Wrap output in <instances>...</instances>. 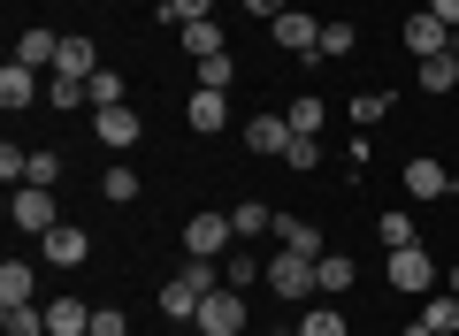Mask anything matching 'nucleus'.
<instances>
[{
  "label": "nucleus",
  "mask_w": 459,
  "mask_h": 336,
  "mask_svg": "<svg viewBox=\"0 0 459 336\" xmlns=\"http://www.w3.org/2000/svg\"><path fill=\"white\" fill-rule=\"evenodd\" d=\"M92 130H100V145H138V130H146V123H138V108H100Z\"/></svg>",
  "instance_id": "12"
},
{
  "label": "nucleus",
  "mask_w": 459,
  "mask_h": 336,
  "mask_svg": "<svg viewBox=\"0 0 459 336\" xmlns=\"http://www.w3.org/2000/svg\"><path fill=\"white\" fill-rule=\"evenodd\" d=\"M268 283H276V298H307V290H322V260L276 253V260H268Z\"/></svg>",
  "instance_id": "2"
},
{
  "label": "nucleus",
  "mask_w": 459,
  "mask_h": 336,
  "mask_svg": "<svg viewBox=\"0 0 459 336\" xmlns=\"http://www.w3.org/2000/svg\"><path fill=\"white\" fill-rule=\"evenodd\" d=\"M184 123H192L199 138H214V130L230 123V92H207V84H199V92H192V108H184Z\"/></svg>",
  "instance_id": "10"
},
{
  "label": "nucleus",
  "mask_w": 459,
  "mask_h": 336,
  "mask_svg": "<svg viewBox=\"0 0 459 336\" xmlns=\"http://www.w3.org/2000/svg\"><path fill=\"white\" fill-rule=\"evenodd\" d=\"M84 99H92V108H123V77H115V69H100V77L84 84Z\"/></svg>",
  "instance_id": "30"
},
{
  "label": "nucleus",
  "mask_w": 459,
  "mask_h": 336,
  "mask_svg": "<svg viewBox=\"0 0 459 336\" xmlns=\"http://www.w3.org/2000/svg\"><path fill=\"white\" fill-rule=\"evenodd\" d=\"M169 336H184V329H169Z\"/></svg>",
  "instance_id": "45"
},
{
  "label": "nucleus",
  "mask_w": 459,
  "mask_h": 336,
  "mask_svg": "<svg viewBox=\"0 0 459 336\" xmlns=\"http://www.w3.org/2000/svg\"><path fill=\"white\" fill-rule=\"evenodd\" d=\"M8 222L47 237V229H54V192H47V184H16V199H8Z\"/></svg>",
  "instance_id": "4"
},
{
  "label": "nucleus",
  "mask_w": 459,
  "mask_h": 336,
  "mask_svg": "<svg viewBox=\"0 0 459 336\" xmlns=\"http://www.w3.org/2000/svg\"><path fill=\"white\" fill-rule=\"evenodd\" d=\"M230 229H238V237H253V245H261V229H276V214H268L261 199H246V207L230 214Z\"/></svg>",
  "instance_id": "21"
},
{
  "label": "nucleus",
  "mask_w": 459,
  "mask_h": 336,
  "mask_svg": "<svg viewBox=\"0 0 459 336\" xmlns=\"http://www.w3.org/2000/svg\"><path fill=\"white\" fill-rule=\"evenodd\" d=\"M406 336H437V329H429V321H406Z\"/></svg>",
  "instance_id": "42"
},
{
  "label": "nucleus",
  "mask_w": 459,
  "mask_h": 336,
  "mask_svg": "<svg viewBox=\"0 0 459 336\" xmlns=\"http://www.w3.org/2000/svg\"><path fill=\"white\" fill-rule=\"evenodd\" d=\"M246 145H253V160H268V153L283 160V145H291V115H253V123H246Z\"/></svg>",
  "instance_id": "8"
},
{
  "label": "nucleus",
  "mask_w": 459,
  "mask_h": 336,
  "mask_svg": "<svg viewBox=\"0 0 459 336\" xmlns=\"http://www.w3.org/2000/svg\"><path fill=\"white\" fill-rule=\"evenodd\" d=\"M100 192H108L115 207H131V199H138V168H108V177H100Z\"/></svg>",
  "instance_id": "28"
},
{
  "label": "nucleus",
  "mask_w": 459,
  "mask_h": 336,
  "mask_svg": "<svg viewBox=\"0 0 459 336\" xmlns=\"http://www.w3.org/2000/svg\"><path fill=\"white\" fill-rule=\"evenodd\" d=\"M92 336H123V314H115V306H100V314H92Z\"/></svg>",
  "instance_id": "39"
},
{
  "label": "nucleus",
  "mask_w": 459,
  "mask_h": 336,
  "mask_svg": "<svg viewBox=\"0 0 459 336\" xmlns=\"http://www.w3.org/2000/svg\"><path fill=\"white\" fill-rule=\"evenodd\" d=\"M31 99H39V69L8 62V69H0V108H31Z\"/></svg>",
  "instance_id": "15"
},
{
  "label": "nucleus",
  "mask_w": 459,
  "mask_h": 336,
  "mask_svg": "<svg viewBox=\"0 0 459 336\" xmlns=\"http://www.w3.org/2000/svg\"><path fill=\"white\" fill-rule=\"evenodd\" d=\"M246 329V298H238V290H207V298H199V336H238Z\"/></svg>",
  "instance_id": "3"
},
{
  "label": "nucleus",
  "mask_w": 459,
  "mask_h": 336,
  "mask_svg": "<svg viewBox=\"0 0 459 336\" xmlns=\"http://www.w3.org/2000/svg\"><path fill=\"white\" fill-rule=\"evenodd\" d=\"M291 138H314V130H322V99H291Z\"/></svg>",
  "instance_id": "32"
},
{
  "label": "nucleus",
  "mask_w": 459,
  "mask_h": 336,
  "mask_svg": "<svg viewBox=\"0 0 459 336\" xmlns=\"http://www.w3.org/2000/svg\"><path fill=\"white\" fill-rule=\"evenodd\" d=\"M8 336H47V306H0Z\"/></svg>",
  "instance_id": "22"
},
{
  "label": "nucleus",
  "mask_w": 459,
  "mask_h": 336,
  "mask_svg": "<svg viewBox=\"0 0 459 336\" xmlns=\"http://www.w3.org/2000/svg\"><path fill=\"white\" fill-rule=\"evenodd\" d=\"M16 62L23 69H54V62H62V39H54V31H23L16 39Z\"/></svg>",
  "instance_id": "18"
},
{
  "label": "nucleus",
  "mask_w": 459,
  "mask_h": 336,
  "mask_svg": "<svg viewBox=\"0 0 459 336\" xmlns=\"http://www.w3.org/2000/svg\"><path fill=\"white\" fill-rule=\"evenodd\" d=\"M299 336H344V314H329V306H314V314L299 321Z\"/></svg>",
  "instance_id": "35"
},
{
  "label": "nucleus",
  "mask_w": 459,
  "mask_h": 336,
  "mask_svg": "<svg viewBox=\"0 0 459 336\" xmlns=\"http://www.w3.org/2000/svg\"><path fill=\"white\" fill-rule=\"evenodd\" d=\"M421 92H459V47H452V54H429V62H421Z\"/></svg>",
  "instance_id": "20"
},
{
  "label": "nucleus",
  "mask_w": 459,
  "mask_h": 336,
  "mask_svg": "<svg viewBox=\"0 0 459 336\" xmlns=\"http://www.w3.org/2000/svg\"><path fill=\"white\" fill-rule=\"evenodd\" d=\"M230 237H238V229H230V214H192V222H184V245H192V260H222V253H230Z\"/></svg>",
  "instance_id": "5"
},
{
  "label": "nucleus",
  "mask_w": 459,
  "mask_h": 336,
  "mask_svg": "<svg viewBox=\"0 0 459 336\" xmlns=\"http://www.w3.org/2000/svg\"><path fill=\"white\" fill-rule=\"evenodd\" d=\"M429 16H437V23H452V31H459V0H429Z\"/></svg>",
  "instance_id": "41"
},
{
  "label": "nucleus",
  "mask_w": 459,
  "mask_h": 336,
  "mask_svg": "<svg viewBox=\"0 0 459 336\" xmlns=\"http://www.w3.org/2000/svg\"><path fill=\"white\" fill-rule=\"evenodd\" d=\"M276 237H283V253L322 260V229H314V222H299V214H276Z\"/></svg>",
  "instance_id": "17"
},
{
  "label": "nucleus",
  "mask_w": 459,
  "mask_h": 336,
  "mask_svg": "<svg viewBox=\"0 0 459 336\" xmlns=\"http://www.w3.org/2000/svg\"><path fill=\"white\" fill-rule=\"evenodd\" d=\"M383 275H391V290H429V283H437V260H429L421 245H406V253H391Z\"/></svg>",
  "instance_id": "7"
},
{
  "label": "nucleus",
  "mask_w": 459,
  "mask_h": 336,
  "mask_svg": "<svg viewBox=\"0 0 459 336\" xmlns=\"http://www.w3.org/2000/svg\"><path fill=\"white\" fill-rule=\"evenodd\" d=\"M406 47L421 54V62H429V54H452V23H437V16L421 8V16H406Z\"/></svg>",
  "instance_id": "11"
},
{
  "label": "nucleus",
  "mask_w": 459,
  "mask_h": 336,
  "mask_svg": "<svg viewBox=\"0 0 459 336\" xmlns=\"http://www.w3.org/2000/svg\"><path fill=\"white\" fill-rule=\"evenodd\" d=\"M230 77H238L230 54H199V84H207V92H230Z\"/></svg>",
  "instance_id": "26"
},
{
  "label": "nucleus",
  "mask_w": 459,
  "mask_h": 336,
  "mask_svg": "<svg viewBox=\"0 0 459 336\" xmlns=\"http://www.w3.org/2000/svg\"><path fill=\"white\" fill-rule=\"evenodd\" d=\"M246 16H253V23H261V16L276 23V16H283V0H246Z\"/></svg>",
  "instance_id": "40"
},
{
  "label": "nucleus",
  "mask_w": 459,
  "mask_h": 336,
  "mask_svg": "<svg viewBox=\"0 0 459 336\" xmlns=\"http://www.w3.org/2000/svg\"><path fill=\"white\" fill-rule=\"evenodd\" d=\"M39 253H47L54 268H84V253H92V237H84L77 222H54L47 237H39Z\"/></svg>",
  "instance_id": "6"
},
{
  "label": "nucleus",
  "mask_w": 459,
  "mask_h": 336,
  "mask_svg": "<svg viewBox=\"0 0 459 336\" xmlns=\"http://www.w3.org/2000/svg\"><path fill=\"white\" fill-rule=\"evenodd\" d=\"M54 177H62V153H31V168H23V184H47V192H54Z\"/></svg>",
  "instance_id": "37"
},
{
  "label": "nucleus",
  "mask_w": 459,
  "mask_h": 336,
  "mask_svg": "<svg viewBox=\"0 0 459 336\" xmlns=\"http://www.w3.org/2000/svg\"><path fill=\"white\" fill-rule=\"evenodd\" d=\"M207 290H222V275H214V260H192L177 283H161V314L169 321H199V298H207Z\"/></svg>",
  "instance_id": "1"
},
{
  "label": "nucleus",
  "mask_w": 459,
  "mask_h": 336,
  "mask_svg": "<svg viewBox=\"0 0 459 336\" xmlns=\"http://www.w3.org/2000/svg\"><path fill=\"white\" fill-rule=\"evenodd\" d=\"M444 283H452V298H459V268H452V275H444Z\"/></svg>",
  "instance_id": "43"
},
{
  "label": "nucleus",
  "mask_w": 459,
  "mask_h": 336,
  "mask_svg": "<svg viewBox=\"0 0 459 336\" xmlns=\"http://www.w3.org/2000/svg\"><path fill=\"white\" fill-rule=\"evenodd\" d=\"M383 108H391V92H360V99H352V123H383Z\"/></svg>",
  "instance_id": "38"
},
{
  "label": "nucleus",
  "mask_w": 459,
  "mask_h": 336,
  "mask_svg": "<svg viewBox=\"0 0 459 336\" xmlns=\"http://www.w3.org/2000/svg\"><path fill=\"white\" fill-rule=\"evenodd\" d=\"M429 329H437V336H459V298H452V290H444V298H429Z\"/></svg>",
  "instance_id": "27"
},
{
  "label": "nucleus",
  "mask_w": 459,
  "mask_h": 336,
  "mask_svg": "<svg viewBox=\"0 0 459 336\" xmlns=\"http://www.w3.org/2000/svg\"><path fill=\"white\" fill-rule=\"evenodd\" d=\"M352 275H360V268H352L344 253H322V290H352Z\"/></svg>",
  "instance_id": "34"
},
{
  "label": "nucleus",
  "mask_w": 459,
  "mask_h": 336,
  "mask_svg": "<svg viewBox=\"0 0 459 336\" xmlns=\"http://www.w3.org/2000/svg\"><path fill=\"white\" fill-rule=\"evenodd\" d=\"M314 160H322V138H291L283 145V168H314Z\"/></svg>",
  "instance_id": "36"
},
{
  "label": "nucleus",
  "mask_w": 459,
  "mask_h": 336,
  "mask_svg": "<svg viewBox=\"0 0 459 336\" xmlns=\"http://www.w3.org/2000/svg\"><path fill=\"white\" fill-rule=\"evenodd\" d=\"M352 47H360V39H352V23H322V47H314V54H322V62H337V54H352Z\"/></svg>",
  "instance_id": "29"
},
{
  "label": "nucleus",
  "mask_w": 459,
  "mask_h": 336,
  "mask_svg": "<svg viewBox=\"0 0 459 336\" xmlns=\"http://www.w3.org/2000/svg\"><path fill=\"white\" fill-rule=\"evenodd\" d=\"M253 275H261V253H230V260H222V283H230V290H246Z\"/></svg>",
  "instance_id": "31"
},
{
  "label": "nucleus",
  "mask_w": 459,
  "mask_h": 336,
  "mask_svg": "<svg viewBox=\"0 0 459 336\" xmlns=\"http://www.w3.org/2000/svg\"><path fill=\"white\" fill-rule=\"evenodd\" d=\"M276 336H291V329H276Z\"/></svg>",
  "instance_id": "44"
},
{
  "label": "nucleus",
  "mask_w": 459,
  "mask_h": 336,
  "mask_svg": "<svg viewBox=\"0 0 459 336\" xmlns=\"http://www.w3.org/2000/svg\"><path fill=\"white\" fill-rule=\"evenodd\" d=\"M184 47H192V62H199V54H230V39L214 31V16H207V23H184Z\"/></svg>",
  "instance_id": "24"
},
{
  "label": "nucleus",
  "mask_w": 459,
  "mask_h": 336,
  "mask_svg": "<svg viewBox=\"0 0 459 336\" xmlns=\"http://www.w3.org/2000/svg\"><path fill=\"white\" fill-rule=\"evenodd\" d=\"M54 69H62V77H84V84H92V77H100L92 39H62V62H54Z\"/></svg>",
  "instance_id": "19"
},
{
  "label": "nucleus",
  "mask_w": 459,
  "mask_h": 336,
  "mask_svg": "<svg viewBox=\"0 0 459 336\" xmlns=\"http://www.w3.org/2000/svg\"><path fill=\"white\" fill-rule=\"evenodd\" d=\"M47 336H92V306L84 298H54L47 306Z\"/></svg>",
  "instance_id": "13"
},
{
  "label": "nucleus",
  "mask_w": 459,
  "mask_h": 336,
  "mask_svg": "<svg viewBox=\"0 0 459 336\" xmlns=\"http://www.w3.org/2000/svg\"><path fill=\"white\" fill-rule=\"evenodd\" d=\"M376 237L391 245V253H406V245H421V229H413V214H383V222H376Z\"/></svg>",
  "instance_id": "23"
},
{
  "label": "nucleus",
  "mask_w": 459,
  "mask_h": 336,
  "mask_svg": "<svg viewBox=\"0 0 459 336\" xmlns=\"http://www.w3.org/2000/svg\"><path fill=\"white\" fill-rule=\"evenodd\" d=\"M84 99V77H62V69H54L47 77V108H77Z\"/></svg>",
  "instance_id": "33"
},
{
  "label": "nucleus",
  "mask_w": 459,
  "mask_h": 336,
  "mask_svg": "<svg viewBox=\"0 0 459 336\" xmlns=\"http://www.w3.org/2000/svg\"><path fill=\"white\" fill-rule=\"evenodd\" d=\"M268 31H276V47H291V54H314V47H322V23H314V16H299V8H283V16L268 23Z\"/></svg>",
  "instance_id": "9"
},
{
  "label": "nucleus",
  "mask_w": 459,
  "mask_h": 336,
  "mask_svg": "<svg viewBox=\"0 0 459 336\" xmlns=\"http://www.w3.org/2000/svg\"><path fill=\"white\" fill-rule=\"evenodd\" d=\"M31 290H39L31 260H0V306H31Z\"/></svg>",
  "instance_id": "14"
},
{
  "label": "nucleus",
  "mask_w": 459,
  "mask_h": 336,
  "mask_svg": "<svg viewBox=\"0 0 459 336\" xmlns=\"http://www.w3.org/2000/svg\"><path fill=\"white\" fill-rule=\"evenodd\" d=\"M214 16V0H161V23H177V31H184V23H207Z\"/></svg>",
  "instance_id": "25"
},
{
  "label": "nucleus",
  "mask_w": 459,
  "mask_h": 336,
  "mask_svg": "<svg viewBox=\"0 0 459 336\" xmlns=\"http://www.w3.org/2000/svg\"><path fill=\"white\" fill-rule=\"evenodd\" d=\"M444 192H452V177L437 160H406V199H444Z\"/></svg>",
  "instance_id": "16"
}]
</instances>
